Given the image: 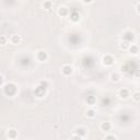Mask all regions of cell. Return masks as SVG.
<instances>
[{
  "label": "cell",
  "mask_w": 140,
  "mask_h": 140,
  "mask_svg": "<svg viewBox=\"0 0 140 140\" xmlns=\"http://www.w3.org/2000/svg\"><path fill=\"white\" fill-rule=\"evenodd\" d=\"M3 91H4V93L7 94L8 96H12V95H14L15 92H16V87L14 86L13 83L5 84L4 88H3Z\"/></svg>",
  "instance_id": "6da1fadb"
},
{
  "label": "cell",
  "mask_w": 140,
  "mask_h": 140,
  "mask_svg": "<svg viewBox=\"0 0 140 140\" xmlns=\"http://www.w3.org/2000/svg\"><path fill=\"white\" fill-rule=\"evenodd\" d=\"M34 92H35V95L37 96V97H43L45 95V92H46V88L40 84V86L35 89Z\"/></svg>",
  "instance_id": "7a4b0ae2"
},
{
  "label": "cell",
  "mask_w": 140,
  "mask_h": 140,
  "mask_svg": "<svg viewBox=\"0 0 140 140\" xmlns=\"http://www.w3.org/2000/svg\"><path fill=\"white\" fill-rule=\"evenodd\" d=\"M36 58H37V60H40V61H45V60H47L46 52H44V51L37 52V54H36Z\"/></svg>",
  "instance_id": "3957f363"
},
{
  "label": "cell",
  "mask_w": 140,
  "mask_h": 140,
  "mask_svg": "<svg viewBox=\"0 0 140 140\" xmlns=\"http://www.w3.org/2000/svg\"><path fill=\"white\" fill-rule=\"evenodd\" d=\"M103 64L105 66H112L114 64V59L112 56H109V55H106V56L103 57Z\"/></svg>",
  "instance_id": "277c9868"
},
{
  "label": "cell",
  "mask_w": 140,
  "mask_h": 140,
  "mask_svg": "<svg viewBox=\"0 0 140 140\" xmlns=\"http://www.w3.org/2000/svg\"><path fill=\"white\" fill-rule=\"evenodd\" d=\"M135 40V36H133V33L131 32H126L124 35V41L127 42V43H130L131 41Z\"/></svg>",
  "instance_id": "5b68a950"
},
{
  "label": "cell",
  "mask_w": 140,
  "mask_h": 140,
  "mask_svg": "<svg viewBox=\"0 0 140 140\" xmlns=\"http://www.w3.org/2000/svg\"><path fill=\"white\" fill-rule=\"evenodd\" d=\"M61 71H63V74H64L65 76H70V75L72 74V68H71L69 65H65V66L63 67Z\"/></svg>",
  "instance_id": "8992f818"
},
{
  "label": "cell",
  "mask_w": 140,
  "mask_h": 140,
  "mask_svg": "<svg viewBox=\"0 0 140 140\" xmlns=\"http://www.w3.org/2000/svg\"><path fill=\"white\" fill-rule=\"evenodd\" d=\"M75 133H76V136H79V137H83V136H86L87 135V130L82 128V127H79V128H77L75 130Z\"/></svg>",
  "instance_id": "52a82bcc"
},
{
  "label": "cell",
  "mask_w": 140,
  "mask_h": 140,
  "mask_svg": "<svg viewBox=\"0 0 140 140\" xmlns=\"http://www.w3.org/2000/svg\"><path fill=\"white\" fill-rule=\"evenodd\" d=\"M70 20L72 22H78L79 20H80V15H79L78 12H76V11L71 12V13H70Z\"/></svg>",
  "instance_id": "ba28073f"
},
{
  "label": "cell",
  "mask_w": 140,
  "mask_h": 140,
  "mask_svg": "<svg viewBox=\"0 0 140 140\" xmlns=\"http://www.w3.org/2000/svg\"><path fill=\"white\" fill-rule=\"evenodd\" d=\"M20 42H21V37H20V35L14 34V35H12V36H11V43L13 44V45L19 44Z\"/></svg>",
  "instance_id": "9c48e42d"
},
{
  "label": "cell",
  "mask_w": 140,
  "mask_h": 140,
  "mask_svg": "<svg viewBox=\"0 0 140 140\" xmlns=\"http://www.w3.org/2000/svg\"><path fill=\"white\" fill-rule=\"evenodd\" d=\"M68 9H67L66 7H60L59 9H58V14L60 15V16H67L68 15Z\"/></svg>",
  "instance_id": "30bf717a"
},
{
  "label": "cell",
  "mask_w": 140,
  "mask_h": 140,
  "mask_svg": "<svg viewBox=\"0 0 140 140\" xmlns=\"http://www.w3.org/2000/svg\"><path fill=\"white\" fill-rule=\"evenodd\" d=\"M119 96L121 97V99H127V97L129 96V92L127 89H121L119 91Z\"/></svg>",
  "instance_id": "8fae6325"
},
{
  "label": "cell",
  "mask_w": 140,
  "mask_h": 140,
  "mask_svg": "<svg viewBox=\"0 0 140 140\" xmlns=\"http://www.w3.org/2000/svg\"><path fill=\"white\" fill-rule=\"evenodd\" d=\"M101 129L103 131H108L109 129H111V123H108V121H104V123H102Z\"/></svg>",
  "instance_id": "7c38bea8"
},
{
  "label": "cell",
  "mask_w": 140,
  "mask_h": 140,
  "mask_svg": "<svg viewBox=\"0 0 140 140\" xmlns=\"http://www.w3.org/2000/svg\"><path fill=\"white\" fill-rule=\"evenodd\" d=\"M16 136H18V131H16L15 129H10V130L8 131V137H9L10 139H15Z\"/></svg>",
  "instance_id": "4fadbf2b"
},
{
  "label": "cell",
  "mask_w": 140,
  "mask_h": 140,
  "mask_svg": "<svg viewBox=\"0 0 140 140\" xmlns=\"http://www.w3.org/2000/svg\"><path fill=\"white\" fill-rule=\"evenodd\" d=\"M129 48V52L131 53V54H133V55H136V54H138V46H136V45H131V46H129L128 47Z\"/></svg>",
  "instance_id": "5bb4252c"
},
{
  "label": "cell",
  "mask_w": 140,
  "mask_h": 140,
  "mask_svg": "<svg viewBox=\"0 0 140 140\" xmlns=\"http://www.w3.org/2000/svg\"><path fill=\"white\" fill-rule=\"evenodd\" d=\"M111 79H112V81L117 82V81H119L120 76H119L118 74H116V72H114V74H112V75H111Z\"/></svg>",
  "instance_id": "9a60e30c"
},
{
  "label": "cell",
  "mask_w": 140,
  "mask_h": 140,
  "mask_svg": "<svg viewBox=\"0 0 140 140\" xmlns=\"http://www.w3.org/2000/svg\"><path fill=\"white\" fill-rule=\"evenodd\" d=\"M87 103H88V104H90V105H93L94 103H95V97L92 96V95L88 96V97H87Z\"/></svg>",
  "instance_id": "2e32d148"
},
{
  "label": "cell",
  "mask_w": 140,
  "mask_h": 140,
  "mask_svg": "<svg viewBox=\"0 0 140 140\" xmlns=\"http://www.w3.org/2000/svg\"><path fill=\"white\" fill-rule=\"evenodd\" d=\"M87 116L90 117V118H93L95 116V112L94 109H89V111H87Z\"/></svg>",
  "instance_id": "e0dca14e"
},
{
  "label": "cell",
  "mask_w": 140,
  "mask_h": 140,
  "mask_svg": "<svg viewBox=\"0 0 140 140\" xmlns=\"http://www.w3.org/2000/svg\"><path fill=\"white\" fill-rule=\"evenodd\" d=\"M52 5H53V2L52 1H45L44 2V8L47 9V10H49L52 8Z\"/></svg>",
  "instance_id": "ac0fdd59"
},
{
  "label": "cell",
  "mask_w": 140,
  "mask_h": 140,
  "mask_svg": "<svg viewBox=\"0 0 140 140\" xmlns=\"http://www.w3.org/2000/svg\"><path fill=\"white\" fill-rule=\"evenodd\" d=\"M7 43V37L3 35H0V45H4Z\"/></svg>",
  "instance_id": "d6986e66"
},
{
  "label": "cell",
  "mask_w": 140,
  "mask_h": 140,
  "mask_svg": "<svg viewBox=\"0 0 140 140\" xmlns=\"http://www.w3.org/2000/svg\"><path fill=\"white\" fill-rule=\"evenodd\" d=\"M128 47H129V43H127V42H125V41L120 44V48H123V49H127Z\"/></svg>",
  "instance_id": "ffe728a7"
},
{
  "label": "cell",
  "mask_w": 140,
  "mask_h": 140,
  "mask_svg": "<svg viewBox=\"0 0 140 140\" xmlns=\"http://www.w3.org/2000/svg\"><path fill=\"white\" fill-rule=\"evenodd\" d=\"M105 140H116V138H115L113 135H108V136H106Z\"/></svg>",
  "instance_id": "44dd1931"
},
{
  "label": "cell",
  "mask_w": 140,
  "mask_h": 140,
  "mask_svg": "<svg viewBox=\"0 0 140 140\" xmlns=\"http://www.w3.org/2000/svg\"><path fill=\"white\" fill-rule=\"evenodd\" d=\"M133 100H135L136 102L139 101V92H136L135 94H133Z\"/></svg>",
  "instance_id": "7402d4cb"
},
{
  "label": "cell",
  "mask_w": 140,
  "mask_h": 140,
  "mask_svg": "<svg viewBox=\"0 0 140 140\" xmlns=\"http://www.w3.org/2000/svg\"><path fill=\"white\" fill-rule=\"evenodd\" d=\"M71 140H82V138L79 137V136H74V137L71 138Z\"/></svg>",
  "instance_id": "603a6c76"
},
{
  "label": "cell",
  "mask_w": 140,
  "mask_h": 140,
  "mask_svg": "<svg viewBox=\"0 0 140 140\" xmlns=\"http://www.w3.org/2000/svg\"><path fill=\"white\" fill-rule=\"evenodd\" d=\"M2 82H3V78H2L1 76H0V86L2 84Z\"/></svg>",
  "instance_id": "cb8c5ba5"
}]
</instances>
